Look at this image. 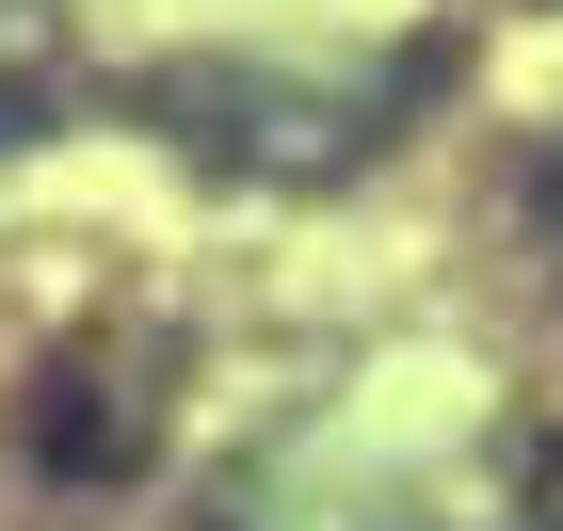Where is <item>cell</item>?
<instances>
[{"mask_svg":"<svg viewBox=\"0 0 563 531\" xmlns=\"http://www.w3.org/2000/svg\"><path fill=\"white\" fill-rule=\"evenodd\" d=\"M548 193H563V177H548Z\"/></svg>","mask_w":563,"mask_h":531,"instance_id":"cell-2","label":"cell"},{"mask_svg":"<svg viewBox=\"0 0 563 531\" xmlns=\"http://www.w3.org/2000/svg\"><path fill=\"white\" fill-rule=\"evenodd\" d=\"M33 130H48V97H33V81H0V145H33Z\"/></svg>","mask_w":563,"mask_h":531,"instance_id":"cell-1","label":"cell"}]
</instances>
